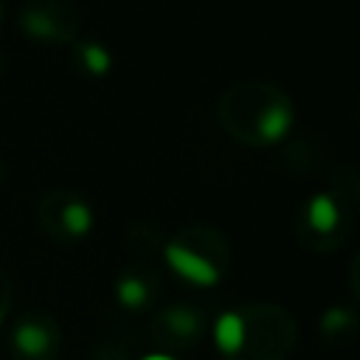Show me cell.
Segmentation results:
<instances>
[{
    "mask_svg": "<svg viewBox=\"0 0 360 360\" xmlns=\"http://www.w3.org/2000/svg\"><path fill=\"white\" fill-rule=\"evenodd\" d=\"M217 124L239 146L267 149L292 132L295 104L276 82L239 79L219 93Z\"/></svg>",
    "mask_w": 360,
    "mask_h": 360,
    "instance_id": "6da1fadb",
    "label": "cell"
},
{
    "mask_svg": "<svg viewBox=\"0 0 360 360\" xmlns=\"http://www.w3.org/2000/svg\"><path fill=\"white\" fill-rule=\"evenodd\" d=\"M211 329L222 360H287L298 343L295 315L273 301L236 304Z\"/></svg>",
    "mask_w": 360,
    "mask_h": 360,
    "instance_id": "7a4b0ae2",
    "label": "cell"
},
{
    "mask_svg": "<svg viewBox=\"0 0 360 360\" xmlns=\"http://www.w3.org/2000/svg\"><path fill=\"white\" fill-rule=\"evenodd\" d=\"M163 259L180 281L191 287H217L231 270V242L219 228L191 222L166 236Z\"/></svg>",
    "mask_w": 360,
    "mask_h": 360,
    "instance_id": "3957f363",
    "label": "cell"
},
{
    "mask_svg": "<svg viewBox=\"0 0 360 360\" xmlns=\"http://www.w3.org/2000/svg\"><path fill=\"white\" fill-rule=\"evenodd\" d=\"M352 225H354V211L349 200L335 188H323L309 194L298 205L292 217V236L301 250L312 256H326L346 245Z\"/></svg>",
    "mask_w": 360,
    "mask_h": 360,
    "instance_id": "277c9868",
    "label": "cell"
},
{
    "mask_svg": "<svg viewBox=\"0 0 360 360\" xmlns=\"http://www.w3.org/2000/svg\"><path fill=\"white\" fill-rule=\"evenodd\" d=\"M37 225L48 239L59 245H76L93 233L96 214L93 205L79 191L51 188L37 202Z\"/></svg>",
    "mask_w": 360,
    "mask_h": 360,
    "instance_id": "5b68a950",
    "label": "cell"
},
{
    "mask_svg": "<svg viewBox=\"0 0 360 360\" xmlns=\"http://www.w3.org/2000/svg\"><path fill=\"white\" fill-rule=\"evenodd\" d=\"M17 28L37 45H73L82 37V14L70 0H25L17 11Z\"/></svg>",
    "mask_w": 360,
    "mask_h": 360,
    "instance_id": "8992f818",
    "label": "cell"
},
{
    "mask_svg": "<svg viewBox=\"0 0 360 360\" xmlns=\"http://www.w3.org/2000/svg\"><path fill=\"white\" fill-rule=\"evenodd\" d=\"M208 318L191 301H172L152 309L149 318V340L163 354H183L191 352L205 340Z\"/></svg>",
    "mask_w": 360,
    "mask_h": 360,
    "instance_id": "52a82bcc",
    "label": "cell"
},
{
    "mask_svg": "<svg viewBox=\"0 0 360 360\" xmlns=\"http://www.w3.org/2000/svg\"><path fill=\"white\" fill-rule=\"evenodd\" d=\"M62 329L59 321L42 309L22 312L8 329L11 360H59Z\"/></svg>",
    "mask_w": 360,
    "mask_h": 360,
    "instance_id": "ba28073f",
    "label": "cell"
},
{
    "mask_svg": "<svg viewBox=\"0 0 360 360\" xmlns=\"http://www.w3.org/2000/svg\"><path fill=\"white\" fill-rule=\"evenodd\" d=\"M112 295L127 312H149L158 307L163 295V276L152 267V262H129L112 284Z\"/></svg>",
    "mask_w": 360,
    "mask_h": 360,
    "instance_id": "9c48e42d",
    "label": "cell"
},
{
    "mask_svg": "<svg viewBox=\"0 0 360 360\" xmlns=\"http://www.w3.org/2000/svg\"><path fill=\"white\" fill-rule=\"evenodd\" d=\"M70 62L73 70L87 82H101L112 73V51L98 39L79 37L70 45Z\"/></svg>",
    "mask_w": 360,
    "mask_h": 360,
    "instance_id": "30bf717a",
    "label": "cell"
},
{
    "mask_svg": "<svg viewBox=\"0 0 360 360\" xmlns=\"http://www.w3.org/2000/svg\"><path fill=\"white\" fill-rule=\"evenodd\" d=\"M318 332H321V340L326 346L340 349L360 335V312L354 307H346V304H332L321 312Z\"/></svg>",
    "mask_w": 360,
    "mask_h": 360,
    "instance_id": "8fae6325",
    "label": "cell"
},
{
    "mask_svg": "<svg viewBox=\"0 0 360 360\" xmlns=\"http://www.w3.org/2000/svg\"><path fill=\"white\" fill-rule=\"evenodd\" d=\"M124 245L129 250V256L135 262H152L155 256H163V245H166V233L149 222V219H138L127 228L124 233Z\"/></svg>",
    "mask_w": 360,
    "mask_h": 360,
    "instance_id": "7c38bea8",
    "label": "cell"
},
{
    "mask_svg": "<svg viewBox=\"0 0 360 360\" xmlns=\"http://www.w3.org/2000/svg\"><path fill=\"white\" fill-rule=\"evenodd\" d=\"M90 360H141L138 354V338L129 335L127 329L107 332L104 338L96 340Z\"/></svg>",
    "mask_w": 360,
    "mask_h": 360,
    "instance_id": "4fadbf2b",
    "label": "cell"
},
{
    "mask_svg": "<svg viewBox=\"0 0 360 360\" xmlns=\"http://www.w3.org/2000/svg\"><path fill=\"white\" fill-rule=\"evenodd\" d=\"M335 191H340L346 200H349V205H352V211L354 214H360V172L357 169H352V166H343L340 172H335Z\"/></svg>",
    "mask_w": 360,
    "mask_h": 360,
    "instance_id": "5bb4252c",
    "label": "cell"
},
{
    "mask_svg": "<svg viewBox=\"0 0 360 360\" xmlns=\"http://www.w3.org/2000/svg\"><path fill=\"white\" fill-rule=\"evenodd\" d=\"M11 301H14V287H11L8 273L0 267V326L6 323V318L11 312Z\"/></svg>",
    "mask_w": 360,
    "mask_h": 360,
    "instance_id": "9a60e30c",
    "label": "cell"
},
{
    "mask_svg": "<svg viewBox=\"0 0 360 360\" xmlns=\"http://www.w3.org/2000/svg\"><path fill=\"white\" fill-rule=\"evenodd\" d=\"M349 287H352V292H354V298L360 301V250L352 256V262H349Z\"/></svg>",
    "mask_w": 360,
    "mask_h": 360,
    "instance_id": "2e32d148",
    "label": "cell"
},
{
    "mask_svg": "<svg viewBox=\"0 0 360 360\" xmlns=\"http://www.w3.org/2000/svg\"><path fill=\"white\" fill-rule=\"evenodd\" d=\"M141 360H177L174 354H163V352H155V354H143Z\"/></svg>",
    "mask_w": 360,
    "mask_h": 360,
    "instance_id": "e0dca14e",
    "label": "cell"
},
{
    "mask_svg": "<svg viewBox=\"0 0 360 360\" xmlns=\"http://www.w3.org/2000/svg\"><path fill=\"white\" fill-rule=\"evenodd\" d=\"M3 20H6V0H0V25H3Z\"/></svg>",
    "mask_w": 360,
    "mask_h": 360,
    "instance_id": "ac0fdd59",
    "label": "cell"
},
{
    "mask_svg": "<svg viewBox=\"0 0 360 360\" xmlns=\"http://www.w3.org/2000/svg\"><path fill=\"white\" fill-rule=\"evenodd\" d=\"M3 180H6V163L0 160V186H3Z\"/></svg>",
    "mask_w": 360,
    "mask_h": 360,
    "instance_id": "d6986e66",
    "label": "cell"
},
{
    "mask_svg": "<svg viewBox=\"0 0 360 360\" xmlns=\"http://www.w3.org/2000/svg\"><path fill=\"white\" fill-rule=\"evenodd\" d=\"M3 70H6V59H3V53H0V79H3Z\"/></svg>",
    "mask_w": 360,
    "mask_h": 360,
    "instance_id": "ffe728a7",
    "label": "cell"
},
{
    "mask_svg": "<svg viewBox=\"0 0 360 360\" xmlns=\"http://www.w3.org/2000/svg\"><path fill=\"white\" fill-rule=\"evenodd\" d=\"M357 121H360V104H357Z\"/></svg>",
    "mask_w": 360,
    "mask_h": 360,
    "instance_id": "44dd1931",
    "label": "cell"
}]
</instances>
